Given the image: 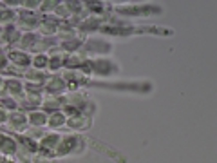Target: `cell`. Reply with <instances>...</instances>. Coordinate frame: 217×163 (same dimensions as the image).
I'll return each instance as SVG.
<instances>
[{
    "label": "cell",
    "instance_id": "4",
    "mask_svg": "<svg viewBox=\"0 0 217 163\" xmlns=\"http://www.w3.org/2000/svg\"><path fill=\"white\" fill-rule=\"evenodd\" d=\"M45 62H47L45 56H38V58H36V65H45Z\"/></svg>",
    "mask_w": 217,
    "mask_h": 163
},
{
    "label": "cell",
    "instance_id": "2",
    "mask_svg": "<svg viewBox=\"0 0 217 163\" xmlns=\"http://www.w3.org/2000/svg\"><path fill=\"white\" fill-rule=\"evenodd\" d=\"M33 123L40 125V123H45V114H33Z\"/></svg>",
    "mask_w": 217,
    "mask_h": 163
},
{
    "label": "cell",
    "instance_id": "3",
    "mask_svg": "<svg viewBox=\"0 0 217 163\" xmlns=\"http://www.w3.org/2000/svg\"><path fill=\"white\" fill-rule=\"evenodd\" d=\"M62 121H63V116H62V114H54V116H53V121H51V123H53V125H56V123L60 125Z\"/></svg>",
    "mask_w": 217,
    "mask_h": 163
},
{
    "label": "cell",
    "instance_id": "1",
    "mask_svg": "<svg viewBox=\"0 0 217 163\" xmlns=\"http://www.w3.org/2000/svg\"><path fill=\"white\" fill-rule=\"evenodd\" d=\"M0 141H2V147H4V150H6V152H15V150H16L15 141H11L9 138H6V136H0Z\"/></svg>",
    "mask_w": 217,
    "mask_h": 163
}]
</instances>
